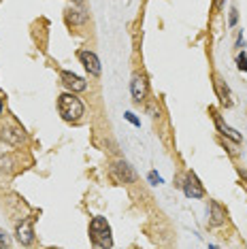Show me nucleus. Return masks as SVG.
Wrapping results in <instances>:
<instances>
[{
  "label": "nucleus",
  "instance_id": "8",
  "mask_svg": "<svg viewBox=\"0 0 247 249\" xmlns=\"http://www.w3.org/2000/svg\"><path fill=\"white\" fill-rule=\"evenodd\" d=\"M113 173L117 175V179L124 181V183H132L134 181V171L128 166V162H115Z\"/></svg>",
  "mask_w": 247,
  "mask_h": 249
},
{
  "label": "nucleus",
  "instance_id": "12",
  "mask_svg": "<svg viewBox=\"0 0 247 249\" xmlns=\"http://www.w3.org/2000/svg\"><path fill=\"white\" fill-rule=\"evenodd\" d=\"M215 88H217V94L222 96V100H224V103L230 105V89H228V88H224L222 79H217V81H215Z\"/></svg>",
  "mask_w": 247,
  "mask_h": 249
},
{
  "label": "nucleus",
  "instance_id": "6",
  "mask_svg": "<svg viewBox=\"0 0 247 249\" xmlns=\"http://www.w3.org/2000/svg\"><path fill=\"white\" fill-rule=\"evenodd\" d=\"M60 79H62V83H64L66 88L72 89V92H83V89H88V81H83V79L77 77L75 72L64 71V72H60Z\"/></svg>",
  "mask_w": 247,
  "mask_h": 249
},
{
  "label": "nucleus",
  "instance_id": "15",
  "mask_svg": "<svg viewBox=\"0 0 247 249\" xmlns=\"http://www.w3.org/2000/svg\"><path fill=\"white\" fill-rule=\"evenodd\" d=\"M126 120H128V122H130V124H134V126H141V122H139V120H137V117H134V113H130V111H128V113H126Z\"/></svg>",
  "mask_w": 247,
  "mask_h": 249
},
{
  "label": "nucleus",
  "instance_id": "3",
  "mask_svg": "<svg viewBox=\"0 0 247 249\" xmlns=\"http://www.w3.org/2000/svg\"><path fill=\"white\" fill-rule=\"evenodd\" d=\"M183 192L188 198H203L205 196V188L200 185V181L194 173H188V177L183 181Z\"/></svg>",
  "mask_w": 247,
  "mask_h": 249
},
{
  "label": "nucleus",
  "instance_id": "7",
  "mask_svg": "<svg viewBox=\"0 0 247 249\" xmlns=\"http://www.w3.org/2000/svg\"><path fill=\"white\" fill-rule=\"evenodd\" d=\"M15 234H18V241L21 245H30L35 241V228H32V219H24L21 224H18L15 228Z\"/></svg>",
  "mask_w": 247,
  "mask_h": 249
},
{
  "label": "nucleus",
  "instance_id": "14",
  "mask_svg": "<svg viewBox=\"0 0 247 249\" xmlns=\"http://www.w3.org/2000/svg\"><path fill=\"white\" fill-rule=\"evenodd\" d=\"M237 62H239V69L241 71H247V58H245V53H239Z\"/></svg>",
  "mask_w": 247,
  "mask_h": 249
},
{
  "label": "nucleus",
  "instance_id": "19",
  "mask_svg": "<svg viewBox=\"0 0 247 249\" xmlns=\"http://www.w3.org/2000/svg\"><path fill=\"white\" fill-rule=\"evenodd\" d=\"M72 2H77V4H81V2H83V0H72Z\"/></svg>",
  "mask_w": 247,
  "mask_h": 249
},
{
  "label": "nucleus",
  "instance_id": "18",
  "mask_svg": "<svg viewBox=\"0 0 247 249\" xmlns=\"http://www.w3.org/2000/svg\"><path fill=\"white\" fill-rule=\"evenodd\" d=\"M0 113H2V98H0Z\"/></svg>",
  "mask_w": 247,
  "mask_h": 249
},
{
  "label": "nucleus",
  "instance_id": "13",
  "mask_svg": "<svg viewBox=\"0 0 247 249\" xmlns=\"http://www.w3.org/2000/svg\"><path fill=\"white\" fill-rule=\"evenodd\" d=\"M4 247H11V241H9V236L0 230V249H4Z\"/></svg>",
  "mask_w": 247,
  "mask_h": 249
},
{
  "label": "nucleus",
  "instance_id": "1",
  "mask_svg": "<svg viewBox=\"0 0 247 249\" xmlns=\"http://www.w3.org/2000/svg\"><path fill=\"white\" fill-rule=\"evenodd\" d=\"M89 239L96 247H113L111 239V226L106 224L105 217H94L89 224Z\"/></svg>",
  "mask_w": 247,
  "mask_h": 249
},
{
  "label": "nucleus",
  "instance_id": "9",
  "mask_svg": "<svg viewBox=\"0 0 247 249\" xmlns=\"http://www.w3.org/2000/svg\"><path fill=\"white\" fill-rule=\"evenodd\" d=\"M213 117H215V126H217V130H220V132L224 134V137L232 139L234 143H241V134L237 132V130H232L230 126H226V124H224V120H222L220 115H217V113H213Z\"/></svg>",
  "mask_w": 247,
  "mask_h": 249
},
{
  "label": "nucleus",
  "instance_id": "16",
  "mask_svg": "<svg viewBox=\"0 0 247 249\" xmlns=\"http://www.w3.org/2000/svg\"><path fill=\"white\" fill-rule=\"evenodd\" d=\"M149 181H151V183H154V185L162 183V179H160V177H158V175H156V173H149Z\"/></svg>",
  "mask_w": 247,
  "mask_h": 249
},
{
  "label": "nucleus",
  "instance_id": "10",
  "mask_svg": "<svg viewBox=\"0 0 247 249\" xmlns=\"http://www.w3.org/2000/svg\"><path fill=\"white\" fill-rule=\"evenodd\" d=\"M224 222H226V209H224L220 202L213 200L211 202V224L213 226H222Z\"/></svg>",
  "mask_w": 247,
  "mask_h": 249
},
{
  "label": "nucleus",
  "instance_id": "11",
  "mask_svg": "<svg viewBox=\"0 0 247 249\" xmlns=\"http://www.w3.org/2000/svg\"><path fill=\"white\" fill-rule=\"evenodd\" d=\"M2 139L11 141V143H21V139H24V134H21V130H2Z\"/></svg>",
  "mask_w": 247,
  "mask_h": 249
},
{
  "label": "nucleus",
  "instance_id": "2",
  "mask_svg": "<svg viewBox=\"0 0 247 249\" xmlns=\"http://www.w3.org/2000/svg\"><path fill=\"white\" fill-rule=\"evenodd\" d=\"M58 109L66 122H77L83 115V103L75 94H62L58 100Z\"/></svg>",
  "mask_w": 247,
  "mask_h": 249
},
{
  "label": "nucleus",
  "instance_id": "17",
  "mask_svg": "<svg viewBox=\"0 0 247 249\" xmlns=\"http://www.w3.org/2000/svg\"><path fill=\"white\" fill-rule=\"evenodd\" d=\"M237 18H239V15H237V9H232V11H230V26L237 24Z\"/></svg>",
  "mask_w": 247,
  "mask_h": 249
},
{
  "label": "nucleus",
  "instance_id": "4",
  "mask_svg": "<svg viewBox=\"0 0 247 249\" xmlns=\"http://www.w3.org/2000/svg\"><path fill=\"white\" fill-rule=\"evenodd\" d=\"M130 92H132L134 103H141V100H145V96H147V79H145V75L137 72V75L132 77Z\"/></svg>",
  "mask_w": 247,
  "mask_h": 249
},
{
  "label": "nucleus",
  "instance_id": "5",
  "mask_svg": "<svg viewBox=\"0 0 247 249\" xmlns=\"http://www.w3.org/2000/svg\"><path fill=\"white\" fill-rule=\"evenodd\" d=\"M79 60H81V64L86 66V71L89 72V75H94V77L100 75V60H98V55L94 52L83 49V52H79Z\"/></svg>",
  "mask_w": 247,
  "mask_h": 249
}]
</instances>
